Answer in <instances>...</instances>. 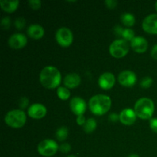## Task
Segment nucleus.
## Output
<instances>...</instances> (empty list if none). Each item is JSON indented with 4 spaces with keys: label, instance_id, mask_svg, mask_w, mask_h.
<instances>
[{
    "label": "nucleus",
    "instance_id": "1",
    "mask_svg": "<svg viewBox=\"0 0 157 157\" xmlns=\"http://www.w3.org/2000/svg\"><path fill=\"white\" fill-rule=\"evenodd\" d=\"M40 81L46 88H55L61 84V75L54 66H46L40 73Z\"/></svg>",
    "mask_w": 157,
    "mask_h": 157
},
{
    "label": "nucleus",
    "instance_id": "2",
    "mask_svg": "<svg viewBox=\"0 0 157 157\" xmlns=\"http://www.w3.org/2000/svg\"><path fill=\"white\" fill-rule=\"evenodd\" d=\"M111 107V99L110 97L104 94H98L92 97L89 101V107L92 113L95 115L104 114Z\"/></svg>",
    "mask_w": 157,
    "mask_h": 157
},
{
    "label": "nucleus",
    "instance_id": "3",
    "mask_svg": "<svg viewBox=\"0 0 157 157\" xmlns=\"http://www.w3.org/2000/svg\"><path fill=\"white\" fill-rule=\"evenodd\" d=\"M134 111L138 117L144 120L150 119L154 113V104L150 98H140L135 104Z\"/></svg>",
    "mask_w": 157,
    "mask_h": 157
},
{
    "label": "nucleus",
    "instance_id": "4",
    "mask_svg": "<svg viewBox=\"0 0 157 157\" xmlns=\"http://www.w3.org/2000/svg\"><path fill=\"white\" fill-rule=\"evenodd\" d=\"M5 122L9 127L13 128H20L26 122V115L23 110H13L8 112L5 117Z\"/></svg>",
    "mask_w": 157,
    "mask_h": 157
},
{
    "label": "nucleus",
    "instance_id": "5",
    "mask_svg": "<svg viewBox=\"0 0 157 157\" xmlns=\"http://www.w3.org/2000/svg\"><path fill=\"white\" fill-rule=\"evenodd\" d=\"M110 55L117 58H123L129 52V45L124 39H117L111 43L109 48Z\"/></svg>",
    "mask_w": 157,
    "mask_h": 157
},
{
    "label": "nucleus",
    "instance_id": "6",
    "mask_svg": "<svg viewBox=\"0 0 157 157\" xmlns=\"http://www.w3.org/2000/svg\"><path fill=\"white\" fill-rule=\"evenodd\" d=\"M59 149L58 144L51 139L44 140L38 146V151L41 156L46 157L52 156L57 153Z\"/></svg>",
    "mask_w": 157,
    "mask_h": 157
},
{
    "label": "nucleus",
    "instance_id": "7",
    "mask_svg": "<svg viewBox=\"0 0 157 157\" xmlns=\"http://www.w3.org/2000/svg\"><path fill=\"white\" fill-rule=\"evenodd\" d=\"M55 38L60 45L62 47H68L73 41V34L67 28H60L56 32Z\"/></svg>",
    "mask_w": 157,
    "mask_h": 157
},
{
    "label": "nucleus",
    "instance_id": "8",
    "mask_svg": "<svg viewBox=\"0 0 157 157\" xmlns=\"http://www.w3.org/2000/svg\"><path fill=\"white\" fill-rule=\"evenodd\" d=\"M118 81L124 87H132L136 82V75L131 71H124L119 74Z\"/></svg>",
    "mask_w": 157,
    "mask_h": 157
},
{
    "label": "nucleus",
    "instance_id": "9",
    "mask_svg": "<svg viewBox=\"0 0 157 157\" xmlns=\"http://www.w3.org/2000/svg\"><path fill=\"white\" fill-rule=\"evenodd\" d=\"M143 29L150 34H157V14H152L146 17L143 21Z\"/></svg>",
    "mask_w": 157,
    "mask_h": 157
},
{
    "label": "nucleus",
    "instance_id": "10",
    "mask_svg": "<svg viewBox=\"0 0 157 157\" xmlns=\"http://www.w3.org/2000/svg\"><path fill=\"white\" fill-rule=\"evenodd\" d=\"M70 107L75 114L78 116L83 115L86 110V102L84 99L79 97H75L70 101Z\"/></svg>",
    "mask_w": 157,
    "mask_h": 157
},
{
    "label": "nucleus",
    "instance_id": "11",
    "mask_svg": "<svg viewBox=\"0 0 157 157\" xmlns=\"http://www.w3.org/2000/svg\"><path fill=\"white\" fill-rule=\"evenodd\" d=\"M27 44V38L21 33H15L9 38V44L12 48L20 49Z\"/></svg>",
    "mask_w": 157,
    "mask_h": 157
},
{
    "label": "nucleus",
    "instance_id": "12",
    "mask_svg": "<svg viewBox=\"0 0 157 157\" xmlns=\"http://www.w3.org/2000/svg\"><path fill=\"white\" fill-rule=\"evenodd\" d=\"M115 84V77L110 72H105L100 76L98 80V84L104 90H109L112 88Z\"/></svg>",
    "mask_w": 157,
    "mask_h": 157
},
{
    "label": "nucleus",
    "instance_id": "13",
    "mask_svg": "<svg viewBox=\"0 0 157 157\" xmlns=\"http://www.w3.org/2000/svg\"><path fill=\"white\" fill-rule=\"evenodd\" d=\"M46 113H47L46 107L41 104H32L28 110L29 116L34 119H41L45 116Z\"/></svg>",
    "mask_w": 157,
    "mask_h": 157
},
{
    "label": "nucleus",
    "instance_id": "14",
    "mask_svg": "<svg viewBox=\"0 0 157 157\" xmlns=\"http://www.w3.org/2000/svg\"><path fill=\"white\" fill-rule=\"evenodd\" d=\"M120 121L123 124L125 125H132L136 120V114L132 109L127 108L121 111L119 115Z\"/></svg>",
    "mask_w": 157,
    "mask_h": 157
},
{
    "label": "nucleus",
    "instance_id": "15",
    "mask_svg": "<svg viewBox=\"0 0 157 157\" xmlns=\"http://www.w3.org/2000/svg\"><path fill=\"white\" fill-rule=\"evenodd\" d=\"M131 47L137 53H143L146 52L148 48V42L144 38L140 36L135 37L131 41Z\"/></svg>",
    "mask_w": 157,
    "mask_h": 157
},
{
    "label": "nucleus",
    "instance_id": "16",
    "mask_svg": "<svg viewBox=\"0 0 157 157\" xmlns=\"http://www.w3.org/2000/svg\"><path fill=\"white\" fill-rule=\"evenodd\" d=\"M81 84V78L76 73H70L65 76L64 84L68 88H75Z\"/></svg>",
    "mask_w": 157,
    "mask_h": 157
},
{
    "label": "nucleus",
    "instance_id": "17",
    "mask_svg": "<svg viewBox=\"0 0 157 157\" xmlns=\"http://www.w3.org/2000/svg\"><path fill=\"white\" fill-rule=\"evenodd\" d=\"M28 35L34 39H40L44 34V30L42 26L38 24H32L28 28Z\"/></svg>",
    "mask_w": 157,
    "mask_h": 157
},
{
    "label": "nucleus",
    "instance_id": "18",
    "mask_svg": "<svg viewBox=\"0 0 157 157\" xmlns=\"http://www.w3.org/2000/svg\"><path fill=\"white\" fill-rule=\"evenodd\" d=\"M18 4H19V2L18 0H2V1H0V6L1 8L6 12H13L14 11L16 10V9L18 8Z\"/></svg>",
    "mask_w": 157,
    "mask_h": 157
},
{
    "label": "nucleus",
    "instance_id": "19",
    "mask_svg": "<svg viewBox=\"0 0 157 157\" xmlns=\"http://www.w3.org/2000/svg\"><path fill=\"white\" fill-rule=\"evenodd\" d=\"M121 21L126 26H133L135 23V17L130 13H124L121 17Z\"/></svg>",
    "mask_w": 157,
    "mask_h": 157
},
{
    "label": "nucleus",
    "instance_id": "20",
    "mask_svg": "<svg viewBox=\"0 0 157 157\" xmlns=\"http://www.w3.org/2000/svg\"><path fill=\"white\" fill-rule=\"evenodd\" d=\"M97 127V122L94 118H89L86 121V123L84 125V130L86 133H90L93 132Z\"/></svg>",
    "mask_w": 157,
    "mask_h": 157
},
{
    "label": "nucleus",
    "instance_id": "21",
    "mask_svg": "<svg viewBox=\"0 0 157 157\" xmlns=\"http://www.w3.org/2000/svg\"><path fill=\"white\" fill-rule=\"evenodd\" d=\"M68 136V130L66 127H61L57 130L56 137L58 140L63 141L65 140Z\"/></svg>",
    "mask_w": 157,
    "mask_h": 157
},
{
    "label": "nucleus",
    "instance_id": "22",
    "mask_svg": "<svg viewBox=\"0 0 157 157\" xmlns=\"http://www.w3.org/2000/svg\"><path fill=\"white\" fill-rule=\"evenodd\" d=\"M57 94H58V96L60 99L63 100V101H65L67 100L70 98V91L67 88L64 87H59L57 90Z\"/></svg>",
    "mask_w": 157,
    "mask_h": 157
},
{
    "label": "nucleus",
    "instance_id": "23",
    "mask_svg": "<svg viewBox=\"0 0 157 157\" xmlns=\"http://www.w3.org/2000/svg\"><path fill=\"white\" fill-rule=\"evenodd\" d=\"M122 37L125 41H131L135 38V33L133 29H125L123 31Z\"/></svg>",
    "mask_w": 157,
    "mask_h": 157
},
{
    "label": "nucleus",
    "instance_id": "24",
    "mask_svg": "<svg viewBox=\"0 0 157 157\" xmlns=\"http://www.w3.org/2000/svg\"><path fill=\"white\" fill-rule=\"evenodd\" d=\"M153 84V79L150 77H145L140 82V86L144 88H149Z\"/></svg>",
    "mask_w": 157,
    "mask_h": 157
},
{
    "label": "nucleus",
    "instance_id": "25",
    "mask_svg": "<svg viewBox=\"0 0 157 157\" xmlns=\"http://www.w3.org/2000/svg\"><path fill=\"white\" fill-rule=\"evenodd\" d=\"M15 27L18 29H22L25 25V20L24 18H18L15 21Z\"/></svg>",
    "mask_w": 157,
    "mask_h": 157
},
{
    "label": "nucleus",
    "instance_id": "26",
    "mask_svg": "<svg viewBox=\"0 0 157 157\" xmlns=\"http://www.w3.org/2000/svg\"><path fill=\"white\" fill-rule=\"evenodd\" d=\"M11 24V20L9 17H4L1 21V26L2 29H8L10 27Z\"/></svg>",
    "mask_w": 157,
    "mask_h": 157
},
{
    "label": "nucleus",
    "instance_id": "27",
    "mask_svg": "<svg viewBox=\"0 0 157 157\" xmlns=\"http://www.w3.org/2000/svg\"><path fill=\"white\" fill-rule=\"evenodd\" d=\"M29 4L33 9H38L41 7V2L40 0H30L29 1Z\"/></svg>",
    "mask_w": 157,
    "mask_h": 157
},
{
    "label": "nucleus",
    "instance_id": "28",
    "mask_svg": "<svg viewBox=\"0 0 157 157\" xmlns=\"http://www.w3.org/2000/svg\"><path fill=\"white\" fill-rule=\"evenodd\" d=\"M71 149V147L70 144H66L65 143V144H61V145L59 147V149H58V150H59L61 153H68V152H70Z\"/></svg>",
    "mask_w": 157,
    "mask_h": 157
},
{
    "label": "nucleus",
    "instance_id": "29",
    "mask_svg": "<svg viewBox=\"0 0 157 157\" xmlns=\"http://www.w3.org/2000/svg\"><path fill=\"white\" fill-rule=\"evenodd\" d=\"M150 126L151 130L157 133V118H153L150 120Z\"/></svg>",
    "mask_w": 157,
    "mask_h": 157
},
{
    "label": "nucleus",
    "instance_id": "30",
    "mask_svg": "<svg viewBox=\"0 0 157 157\" xmlns=\"http://www.w3.org/2000/svg\"><path fill=\"white\" fill-rule=\"evenodd\" d=\"M105 4L107 5L109 9H114L117 5V2L115 0H106Z\"/></svg>",
    "mask_w": 157,
    "mask_h": 157
},
{
    "label": "nucleus",
    "instance_id": "31",
    "mask_svg": "<svg viewBox=\"0 0 157 157\" xmlns=\"http://www.w3.org/2000/svg\"><path fill=\"white\" fill-rule=\"evenodd\" d=\"M28 104H29V100L26 98H21L19 100V106L21 107V109L25 108L28 106Z\"/></svg>",
    "mask_w": 157,
    "mask_h": 157
},
{
    "label": "nucleus",
    "instance_id": "32",
    "mask_svg": "<svg viewBox=\"0 0 157 157\" xmlns=\"http://www.w3.org/2000/svg\"><path fill=\"white\" fill-rule=\"evenodd\" d=\"M77 123H78V125H84V124L86 123L85 117H84L83 115H81V116H78V118H77Z\"/></svg>",
    "mask_w": 157,
    "mask_h": 157
},
{
    "label": "nucleus",
    "instance_id": "33",
    "mask_svg": "<svg viewBox=\"0 0 157 157\" xmlns=\"http://www.w3.org/2000/svg\"><path fill=\"white\" fill-rule=\"evenodd\" d=\"M151 55L154 59L157 60V44H155L151 50Z\"/></svg>",
    "mask_w": 157,
    "mask_h": 157
},
{
    "label": "nucleus",
    "instance_id": "34",
    "mask_svg": "<svg viewBox=\"0 0 157 157\" xmlns=\"http://www.w3.org/2000/svg\"><path fill=\"white\" fill-rule=\"evenodd\" d=\"M110 121H113V122H115V121H117L118 119H120V117L118 116L117 114H116V113H111V114L110 115Z\"/></svg>",
    "mask_w": 157,
    "mask_h": 157
},
{
    "label": "nucleus",
    "instance_id": "35",
    "mask_svg": "<svg viewBox=\"0 0 157 157\" xmlns=\"http://www.w3.org/2000/svg\"><path fill=\"white\" fill-rule=\"evenodd\" d=\"M123 31H124V29H123L121 27H120V26H117V27H115V32H116L117 35H121V36H122Z\"/></svg>",
    "mask_w": 157,
    "mask_h": 157
},
{
    "label": "nucleus",
    "instance_id": "36",
    "mask_svg": "<svg viewBox=\"0 0 157 157\" xmlns=\"http://www.w3.org/2000/svg\"><path fill=\"white\" fill-rule=\"evenodd\" d=\"M128 157H140V156L136 154H132V155H130V156H129Z\"/></svg>",
    "mask_w": 157,
    "mask_h": 157
},
{
    "label": "nucleus",
    "instance_id": "37",
    "mask_svg": "<svg viewBox=\"0 0 157 157\" xmlns=\"http://www.w3.org/2000/svg\"><path fill=\"white\" fill-rule=\"evenodd\" d=\"M155 7H156V11H157V2H156V5H155Z\"/></svg>",
    "mask_w": 157,
    "mask_h": 157
},
{
    "label": "nucleus",
    "instance_id": "38",
    "mask_svg": "<svg viewBox=\"0 0 157 157\" xmlns=\"http://www.w3.org/2000/svg\"><path fill=\"white\" fill-rule=\"evenodd\" d=\"M67 157H76V156H67Z\"/></svg>",
    "mask_w": 157,
    "mask_h": 157
}]
</instances>
